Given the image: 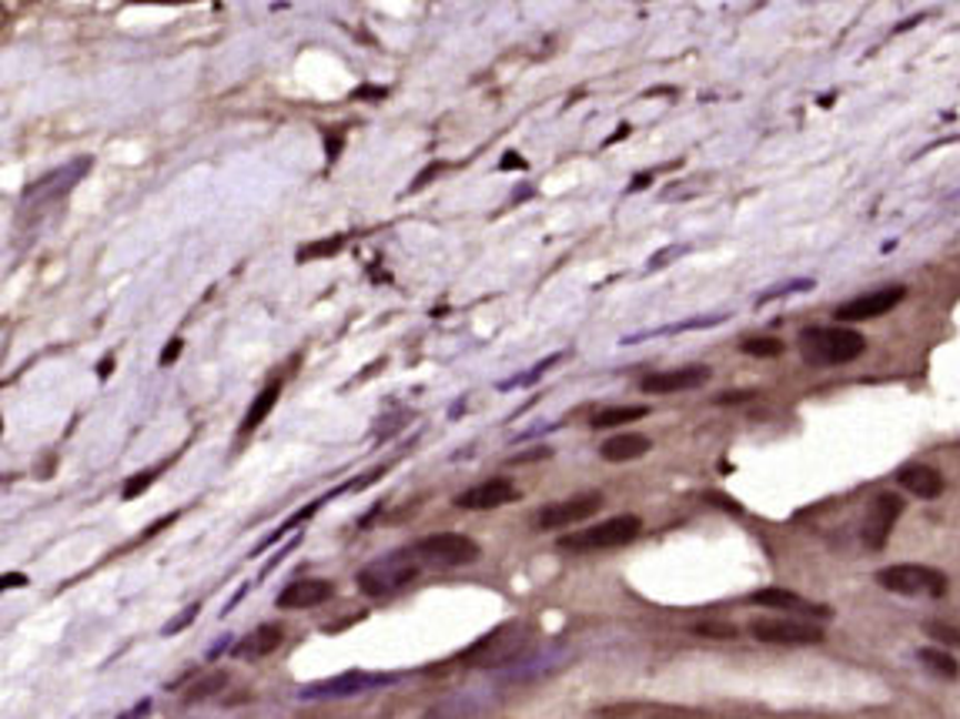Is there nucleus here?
<instances>
[{"mask_svg": "<svg viewBox=\"0 0 960 719\" xmlns=\"http://www.w3.org/2000/svg\"><path fill=\"white\" fill-rule=\"evenodd\" d=\"M195 616H198V603H195V606H187V609H184L181 616H174V619H171V623L164 626V636H174L177 629H184V626H187L191 619H195Z\"/></svg>", "mask_w": 960, "mask_h": 719, "instance_id": "nucleus-32", "label": "nucleus"}, {"mask_svg": "<svg viewBox=\"0 0 960 719\" xmlns=\"http://www.w3.org/2000/svg\"><path fill=\"white\" fill-rule=\"evenodd\" d=\"M389 682H399V676H392V672H341V676L305 686L298 696L302 699H338V696H355V692L378 689V686H389Z\"/></svg>", "mask_w": 960, "mask_h": 719, "instance_id": "nucleus-9", "label": "nucleus"}, {"mask_svg": "<svg viewBox=\"0 0 960 719\" xmlns=\"http://www.w3.org/2000/svg\"><path fill=\"white\" fill-rule=\"evenodd\" d=\"M917 659L923 662V669H930L933 676H940V679H957L960 676V666H957V659L947 653V649H920L917 653Z\"/></svg>", "mask_w": 960, "mask_h": 719, "instance_id": "nucleus-23", "label": "nucleus"}, {"mask_svg": "<svg viewBox=\"0 0 960 719\" xmlns=\"http://www.w3.org/2000/svg\"><path fill=\"white\" fill-rule=\"evenodd\" d=\"M693 633L709 636V639H733V636H736V626H729V623H696Z\"/></svg>", "mask_w": 960, "mask_h": 719, "instance_id": "nucleus-29", "label": "nucleus"}, {"mask_svg": "<svg viewBox=\"0 0 960 719\" xmlns=\"http://www.w3.org/2000/svg\"><path fill=\"white\" fill-rule=\"evenodd\" d=\"M225 682H228L225 672L205 676V679H198V686H191V689L184 692V699H187V702H198V699H205V696H215L218 689H225Z\"/></svg>", "mask_w": 960, "mask_h": 719, "instance_id": "nucleus-26", "label": "nucleus"}, {"mask_svg": "<svg viewBox=\"0 0 960 719\" xmlns=\"http://www.w3.org/2000/svg\"><path fill=\"white\" fill-rule=\"evenodd\" d=\"M331 596H335V586L328 579H298L278 593V606L282 609H312V606L328 603Z\"/></svg>", "mask_w": 960, "mask_h": 719, "instance_id": "nucleus-15", "label": "nucleus"}, {"mask_svg": "<svg viewBox=\"0 0 960 719\" xmlns=\"http://www.w3.org/2000/svg\"><path fill=\"white\" fill-rule=\"evenodd\" d=\"M897 485L907 489L910 495L917 499H940L943 495V475L933 469V465H923V462H910L897 472Z\"/></svg>", "mask_w": 960, "mask_h": 719, "instance_id": "nucleus-16", "label": "nucleus"}, {"mask_svg": "<svg viewBox=\"0 0 960 719\" xmlns=\"http://www.w3.org/2000/svg\"><path fill=\"white\" fill-rule=\"evenodd\" d=\"M877 583L897 596H927V599H943L947 596V576L930 569V566H890L877 573Z\"/></svg>", "mask_w": 960, "mask_h": 719, "instance_id": "nucleus-6", "label": "nucleus"}, {"mask_svg": "<svg viewBox=\"0 0 960 719\" xmlns=\"http://www.w3.org/2000/svg\"><path fill=\"white\" fill-rule=\"evenodd\" d=\"M653 449V442L646 435H636V432H623V435H610L603 445H600V455L606 462H633L640 455H646Z\"/></svg>", "mask_w": 960, "mask_h": 719, "instance_id": "nucleus-17", "label": "nucleus"}, {"mask_svg": "<svg viewBox=\"0 0 960 719\" xmlns=\"http://www.w3.org/2000/svg\"><path fill=\"white\" fill-rule=\"evenodd\" d=\"M900 512H903V499L893 495V492H880V495L870 502V509H867V515H864V525H860V538H864L867 549L880 553V549L887 546V538H890Z\"/></svg>", "mask_w": 960, "mask_h": 719, "instance_id": "nucleus-7", "label": "nucleus"}, {"mask_svg": "<svg viewBox=\"0 0 960 719\" xmlns=\"http://www.w3.org/2000/svg\"><path fill=\"white\" fill-rule=\"evenodd\" d=\"M532 639V629L525 623H505L499 629H492L486 639H479L462 659L476 669H502L509 662H515L519 656H525Z\"/></svg>", "mask_w": 960, "mask_h": 719, "instance_id": "nucleus-2", "label": "nucleus"}, {"mask_svg": "<svg viewBox=\"0 0 960 719\" xmlns=\"http://www.w3.org/2000/svg\"><path fill=\"white\" fill-rule=\"evenodd\" d=\"M409 556H412L419 566L459 569V566L476 563V559L482 556V549L472 543L469 535H459V532H436V535L419 538L416 546H409Z\"/></svg>", "mask_w": 960, "mask_h": 719, "instance_id": "nucleus-4", "label": "nucleus"}, {"mask_svg": "<svg viewBox=\"0 0 960 719\" xmlns=\"http://www.w3.org/2000/svg\"><path fill=\"white\" fill-rule=\"evenodd\" d=\"M482 709H486V699H482V696L462 692V696H452V699L436 702V706L426 712V719H469V716H476V712H482Z\"/></svg>", "mask_w": 960, "mask_h": 719, "instance_id": "nucleus-20", "label": "nucleus"}, {"mask_svg": "<svg viewBox=\"0 0 960 719\" xmlns=\"http://www.w3.org/2000/svg\"><path fill=\"white\" fill-rule=\"evenodd\" d=\"M278 396H282V382H268V386L255 396V402H252V409H248V415H245V422H242V435L255 432V429L268 419V412L278 405Z\"/></svg>", "mask_w": 960, "mask_h": 719, "instance_id": "nucleus-21", "label": "nucleus"}, {"mask_svg": "<svg viewBox=\"0 0 960 719\" xmlns=\"http://www.w3.org/2000/svg\"><path fill=\"white\" fill-rule=\"evenodd\" d=\"M753 639L770 643V646H814L824 643V629L817 623L804 619H756L749 626Z\"/></svg>", "mask_w": 960, "mask_h": 719, "instance_id": "nucleus-8", "label": "nucleus"}, {"mask_svg": "<svg viewBox=\"0 0 960 719\" xmlns=\"http://www.w3.org/2000/svg\"><path fill=\"white\" fill-rule=\"evenodd\" d=\"M749 603H756V606H770V609H787V613H810V616H827V609H820V606H814V603L800 599V596H797V593H790V589H759V593H753V596H749Z\"/></svg>", "mask_w": 960, "mask_h": 719, "instance_id": "nucleus-18", "label": "nucleus"}, {"mask_svg": "<svg viewBox=\"0 0 960 719\" xmlns=\"http://www.w3.org/2000/svg\"><path fill=\"white\" fill-rule=\"evenodd\" d=\"M0 586H4V589H14V586H28V576H24V573H8V576H4V583H0Z\"/></svg>", "mask_w": 960, "mask_h": 719, "instance_id": "nucleus-37", "label": "nucleus"}, {"mask_svg": "<svg viewBox=\"0 0 960 719\" xmlns=\"http://www.w3.org/2000/svg\"><path fill=\"white\" fill-rule=\"evenodd\" d=\"M927 633L943 646V649H960V629L947 626V623H927Z\"/></svg>", "mask_w": 960, "mask_h": 719, "instance_id": "nucleus-27", "label": "nucleus"}, {"mask_svg": "<svg viewBox=\"0 0 960 719\" xmlns=\"http://www.w3.org/2000/svg\"><path fill=\"white\" fill-rule=\"evenodd\" d=\"M154 469H144V472H137V475H131L127 482H124V489H121V499H137L151 482H154Z\"/></svg>", "mask_w": 960, "mask_h": 719, "instance_id": "nucleus-28", "label": "nucleus"}, {"mask_svg": "<svg viewBox=\"0 0 960 719\" xmlns=\"http://www.w3.org/2000/svg\"><path fill=\"white\" fill-rule=\"evenodd\" d=\"M409 419H412L409 412H402L399 419H396V415H386V419L378 422V429H375V432H378V439H389V435H396V432H399V429H402Z\"/></svg>", "mask_w": 960, "mask_h": 719, "instance_id": "nucleus-31", "label": "nucleus"}, {"mask_svg": "<svg viewBox=\"0 0 960 719\" xmlns=\"http://www.w3.org/2000/svg\"><path fill=\"white\" fill-rule=\"evenodd\" d=\"M341 245H345V238H341V235H338V238H331V242H318V245H308V248L298 255V261H308V258H321V255H335Z\"/></svg>", "mask_w": 960, "mask_h": 719, "instance_id": "nucleus-30", "label": "nucleus"}, {"mask_svg": "<svg viewBox=\"0 0 960 719\" xmlns=\"http://www.w3.org/2000/svg\"><path fill=\"white\" fill-rule=\"evenodd\" d=\"M282 639H285V633H282V626H258L252 636H245L238 646H235V656H242V659H258V656H268V653H275L278 646H282Z\"/></svg>", "mask_w": 960, "mask_h": 719, "instance_id": "nucleus-19", "label": "nucleus"}, {"mask_svg": "<svg viewBox=\"0 0 960 719\" xmlns=\"http://www.w3.org/2000/svg\"><path fill=\"white\" fill-rule=\"evenodd\" d=\"M559 362H562V355H549L545 362H539L532 372H525V376H515V379H509V382H499V392H509V389H519V386H532L539 376H545V372H549L552 366H559Z\"/></svg>", "mask_w": 960, "mask_h": 719, "instance_id": "nucleus-25", "label": "nucleus"}, {"mask_svg": "<svg viewBox=\"0 0 960 719\" xmlns=\"http://www.w3.org/2000/svg\"><path fill=\"white\" fill-rule=\"evenodd\" d=\"M416 576H419V563L409 556V549H402V553L368 563L358 573V589L371 599H386V596H396L399 589H406Z\"/></svg>", "mask_w": 960, "mask_h": 719, "instance_id": "nucleus-5", "label": "nucleus"}, {"mask_svg": "<svg viewBox=\"0 0 960 719\" xmlns=\"http://www.w3.org/2000/svg\"><path fill=\"white\" fill-rule=\"evenodd\" d=\"M88 167H91V157H81V161L64 164V167L51 171L48 177H41V182L31 185L28 195H24V212H34V208H41V205H51V202L64 198V195L81 182V177L88 174Z\"/></svg>", "mask_w": 960, "mask_h": 719, "instance_id": "nucleus-10", "label": "nucleus"}, {"mask_svg": "<svg viewBox=\"0 0 960 719\" xmlns=\"http://www.w3.org/2000/svg\"><path fill=\"white\" fill-rule=\"evenodd\" d=\"M552 455V449H535V452H525V455H519V459H512L515 465H522V462H535V459H549Z\"/></svg>", "mask_w": 960, "mask_h": 719, "instance_id": "nucleus-36", "label": "nucleus"}, {"mask_svg": "<svg viewBox=\"0 0 960 719\" xmlns=\"http://www.w3.org/2000/svg\"><path fill=\"white\" fill-rule=\"evenodd\" d=\"M739 351L749 355V358H780L784 355V341L770 338V335H756V338H743Z\"/></svg>", "mask_w": 960, "mask_h": 719, "instance_id": "nucleus-24", "label": "nucleus"}, {"mask_svg": "<svg viewBox=\"0 0 960 719\" xmlns=\"http://www.w3.org/2000/svg\"><path fill=\"white\" fill-rule=\"evenodd\" d=\"M111 369H114V358H104V366H98V376H101V379H108V376H111Z\"/></svg>", "mask_w": 960, "mask_h": 719, "instance_id": "nucleus-38", "label": "nucleus"}, {"mask_svg": "<svg viewBox=\"0 0 960 719\" xmlns=\"http://www.w3.org/2000/svg\"><path fill=\"white\" fill-rule=\"evenodd\" d=\"M800 355L807 366H847L854 358H860L867 351V338L857 328H830V325H814L804 328L800 338Z\"/></svg>", "mask_w": 960, "mask_h": 719, "instance_id": "nucleus-1", "label": "nucleus"}, {"mask_svg": "<svg viewBox=\"0 0 960 719\" xmlns=\"http://www.w3.org/2000/svg\"><path fill=\"white\" fill-rule=\"evenodd\" d=\"M903 298H907V288H903V285H890V288H880V291H867V295L850 298L847 305H840V308H837V318H840V321H870V318H880V315L893 311Z\"/></svg>", "mask_w": 960, "mask_h": 719, "instance_id": "nucleus-12", "label": "nucleus"}, {"mask_svg": "<svg viewBox=\"0 0 960 719\" xmlns=\"http://www.w3.org/2000/svg\"><path fill=\"white\" fill-rule=\"evenodd\" d=\"M499 167H502V171H522V167H529V164H525L515 151H505L502 161H499Z\"/></svg>", "mask_w": 960, "mask_h": 719, "instance_id": "nucleus-34", "label": "nucleus"}, {"mask_svg": "<svg viewBox=\"0 0 960 719\" xmlns=\"http://www.w3.org/2000/svg\"><path fill=\"white\" fill-rule=\"evenodd\" d=\"M519 499V489L509 482V479H489L476 489H466L456 505L459 509H472V512H489V509H499V505H509Z\"/></svg>", "mask_w": 960, "mask_h": 719, "instance_id": "nucleus-14", "label": "nucleus"}, {"mask_svg": "<svg viewBox=\"0 0 960 719\" xmlns=\"http://www.w3.org/2000/svg\"><path fill=\"white\" fill-rule=\"evenodd\" d=\"M600 509H603V495L600 492L572 495V499H562V502H552V505L539 509V528H565V525H575V522H586Z\"/></svg>", "mask_w": 960, "mask_h": 719, "instance_id": "nucleus-11", "label": "nucleus"}, {"mask_svg": "<svg viewBox=\"0 0 960 719\" xmlns=\"http://www.w3.org/2000/svg\"><path fill=\"white\" fill-rule=\"evenodd\" d=\"M709 366H683V369H670V372H653L643 379V392L646 396H673V392H686V389H699L703 382H709Z\"/></svg>", "mask_w": 960, "mask_h": 719, "instance_id": "nucleus-13", "label": "nucleus"}, {"mask_svg": "<svg viewBox=\"0 0 960 719\" xmlns=\"http://www.w3.org/2000/svg\"><path fill=\"white\" fill-rule=\"evenodd\" d=\"M181 348H184V341H181V338H171V341L164 345V351H161V366H174V362H177V355H181Z\"/></svg>", "mask_w": 960, "mask_h": 719, "instance_id": "nucleus-33", "label": "nucleus"}, {"mask_svg": "<svg viewBox=\"0 0 960 719\" xmlns=\"http://www.w3.org/2000/svg\"><path fill=\"white\" fill-rule=\"evenodd\" d=\"M650 409L646 405H616V409H603L593 415V429H616V425H630L646 419Z\"/></svg>", "mask_w": 960, "mask_h": 719, "instance_id": "nucleus-22", "label": "nucleus"}, {"mask_svg": "<svg viewBox=\"0 0 960 719\" xmlns=\"http://www.w3.org/2000/svg\"><path fill=\"white\" fill-rule=\"evenodd\" d=\"M753 399V392H723V396H716V405H736V402H749Z\"/></svg>", "mask_w": 960, "mask_h": 719, "instance_id": "nucleus-35", "label": "nucleus"}, {"mask_svg": "<svg viewBox=\"0 0 960 719\" xmlns=\"http://www.w3.org/2000/svg\"><path fill=\"white\" fill-rule=\"evenodd\" d=\"M643 532V518L640 515H613L606 522H596L583 532H572V535H562L559 546L562 549H572V553H596V549H620V546H630L633 538Z\"/></svg>", "mask_w": 960, "mask_h": 719, "instance_id": "nucleus-3", "label": "nucleus"}]
</instances>
